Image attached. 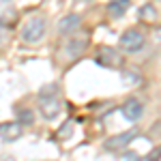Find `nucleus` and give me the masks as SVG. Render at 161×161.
Instances as JSON below:
<instances>
[{"label":"nucleus","instance_id":"11","mask_svg":"<svg viewBox=\"0 0 161 161\" xmlns=\"http://www.w3.org/2000/svg\"><path fill=\"white\" fill-rule=\"evenodd\" d=\"M129 7H131L129 0H110L108 13H110V17H123L125 13L129 11Z\"/></svg>","mask_w":161,"mask_h":161},{"label":"nucleus","instance_id":"13","mask_svg":"<svg viewBox=\"0 0 161 161\" xmlns=\"http://www.w3.org/2000/svg\"><path fill=\"white\" fill-rule=\"evenodd\" d=\"M71 131H73V120H67V123H64L60 129H58L56 137H58V140H67V137L71 136Z\"/></svg>","mask_w":161,"mask_h":161},{"label":"nucleus","instance_id":"7","mask_svg":"<svg viewBox=\"0 0 161 161\" xmlns=\"http://www.w3.org/2000/svg\"><path fill=\"white\" fill-rule=\"evenodd\" d=\"M88 47V35H82V37H71L64 45V54L69 58H80L84 50Z\"/></svg>","mask_w":161,"mask_h":161},{"label":"nucleus","instance_id":"8","mask_svg":"<svg viewBox=\"0 0 161 161\" xmlns=\"http://www.w3.org/2000/svg\"><path fill=\"white\" fill-rule=\"evenodd\" d=\"M24 133V125L17 123V120H11V123H2L0 125V137L7 140V142H15L19 140Z\"/></svg>","mask_w":161,"mask_h":161},{"label":"nucleus","instance_id":"9","mask_svg":"<svg viewBox=\"0 0 161 161\" xmlns=\"http://www.w3.org/2000/svg\"><path fill=\"white\" fill-rule=\"evenodd\" d=\"M123 114H125V118H127V120H131V123H133V120H137V118L144 114V105H142L137 99H133V97H131V99L125 101Z\"/></svg>","mask_w":161,"mask_h":161},{"label":"nucleus","instance_id":"14","mask_svg":"<svg viewBox=\"0 0 161 161\" xmlns=\"http://www.w3.org/2000/svg\"><path fill=\"white\" fill-rule=\"evenodd\" d=\"M146 161H161V146H155L150 150V155L146 157Z\"/></svg>","mask_w":161,"mask_h":161},{"label":"nucleus","instance_id":"2","mask_svg":"<svg viewBox=\"0 0 161 161\" xmlns=\"http://www.w3.org/2000/svg\"><path fill=\"white\" fill-rule=\"evenodd\" d=\"M45 30H47V22H45L43 15L30 17L24 24V28H22V41L24 43H39L45 37Z\"/></svg>","mask_w":161,"mask_h":161},{"label":"nucleus","instance_id":"12","mask_svg":"<svg viewBox=\"0 0 161 161\" xmlns=\"http://www.w3.org/2000/svg\"><path fill=\"white\" fill-rule=\"evenodd\" d=\"M17 123H22L24 127L32 125V123H35V116H32V112H30V110H26V108L17 110Z\"/></svg>","mask_w":161,"mask_h":161},{"label":"nucleus","instance_id":"10","mask_svg":"<svg viewBox=\"0 0 161 161\" xmlns=\"http://www.w3.org/2000/svg\"><path fill=\"white\" fill-rule=\"evenodd\" d=\"M80 22H82L80 15L69 13V15H64L60 22H58V32H60V35H71V32H75V30L80 28Z\"/></svg>","mask_w":161,"mask_h":161},{"label":"nucleus","instance_id":"3","mask_svg":"<svg viewBox=\"0 0 161 161\" xmlns=\"http://www.w3.org/2000/svg\"><path fill=\"white\" fill-rule=\"evenodd\" d=\"M95 60L101 67H108V69H120L125 64V58L118 54V50H114L110 45H99L97 54H95Z\"/></svg>","mask_w":161,"mask_h":161},{"label":"nucleus","instance_id":"4","mask_svg":"<svg viewBox=\"0 0 161 161\" xmlns=\"http://www.w3.org/2000/svg\"><path fill=\"white\" fill-rule=\"evenodd\" d=\"M144 41L146 39H144V32L140 28H127L120 35V47L125 52H129V54H133V52L144 47Z\"/></svg>","mask_w":161,"mask_h":161},{"label":"nucleus","instance_id":"5","mask_svg":"<svg viewBox=\"0 0 161 161\" xmlns=\"http://www.w3.org/2000/svg\"><path fill=\"white\" fill-rule=\"evenodd\" d=\"M137 136V129H129V131H123V133H116V136H112L105 140V148L108 150H120V148H127L131 142H133V137Z\"/></svg>","mask_w":161,"mask_h":161},{"label":"nucleus","instance_id":"6","mask_svg":"<svg viewBox=\"0 0 161 161\" xmlns=\"http://www.w3.org/2000/svg\"><path fill=\"white\" fill-rule=\"evenodd\" d=\"M140 19L150 26H161V2H146L140 7Z\"/></svg>","mask_w":161,"mask_h":161},{"label":"nucleus","instance_id":"1","mask_svg":"<svg viewBox=\"0 0 161 161\" xmlns=\"http://www.w3.org/2000/svg\"><path fill=\"white\" fill-rule=\"evenodd\" d=\"M56 90H58V86H56V84H50V86H43L41 92H39L41 114H43V118H47V120L56 118L58 112H60V99H58Z\"/></svg>","mask_w":161,"mask_h":161},{"label":"nucleus","instance_id":"15","mask_svg":"<svg viewBox=\"0 0 161 161\" xmlns=\"http://www.w3.org/2000/svg\"><path fill=\"white\" fill-rule=\"evenodd\" d=\"M125 161H140V157L133 155V153H129V155H125Z\"/></svg>","mask_w":161,"mask_h":161},{"label":"nucleus","instance_id":"16","mask_svg":"<svg viewBox=\"0 0 161 161\" xmlns=\"http://www.w3.org/2000/svg\"><path fill=\"white\" fill-rule=\"evenodd\" d=\"M0 161H15L13 157H0Z\"/></svg>","mask_w":161,"mask_h":161}]
</instances>
